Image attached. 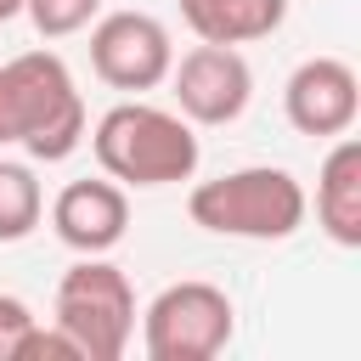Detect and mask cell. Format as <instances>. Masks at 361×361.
Listing matches in <instances>:
<instances>
[{"label":"cell","mask_w":361,"mask_h":361,"mask_svg":"<svg viewBox=\"0 0 361 361\" xmlns=\"http://www.w3.org/2000/svg\"><path fill=\"white\" fill-rule=\"evenodd\" d=\"M17 11H23V0H0V23H11Z\"/></svg>","instance_id":"obj_16"},{"label":"cell","mask_w":361,"mask_h":361,"mask_svg":"<svg viewBox=\"0 0 361 361\" xmlns=\"http://www.w3.org/2000/svg\"><path fill=\"white\" fill-rule=\"evenodd\" d=\"M237 310L214 282H169L141 316V350L152 361H209L231 344Z\"/></svg>","instance_id":"obj_5"},{"label":"cell","mask_w":361,"mask_h":361,"mask_svg":"<svg viewBox=\"0 0 361 361\" xmlns=\"http://www.w3.org/2000/svg\"><path fill=\"white\" fill-rule=\"evenodd\" d=\"M51 322L73 338L79 361H118L135 338V288L118 265L102 254H85L79 265L62 271Z\"/></svg>","instance_id":"obj_4"},{"label":"cell","mask_w":361,"mask_h":361,"mask_svg":"<svg viewBox=\"0 0 361 361\" xmlns=\"http://www.w3.org/2000/svg\"><path fill=\"white\" fill-rule=\"evenodd\" d=\"M85 135L102 175H113L118 186H175V180H192L203 158L192 124L152 102H118Z\"/></svg>","instance_id":"obj_2"},{"label":"cell","mask_w":361,"mask_h":361,"mask_svg":"<svg viewBox=\"0 0 361 361\" xmlns=\"http://www.w3.org/2000/svg\"><path fill=\"white\" fill-rule=\"evenodd\" d=\"M85 96L56 51H23L0 62V147H23L39 164H62L85 141Z\"/></svg>","instance_id":"obj_1"},{"label":"cell","mask_w":361,"mask_h":361,"mask_svg":"<svg viewBox=\"0 0 361 361\" xmlns=\"http://www.w3.org/2000/svg\"><path fill=\"white\" fill-rule=\"evenodd\" d=\"M305 186L276 169V164H248V169H226L214 180H197L186 197L192 226L214 231V237H243V243H282L305 226Z\"/></svg>","instance_id":"obj_3"},{"label":"cell","mask_w":361,"mask_h":361,"mask_svg":"<svg viewBox=\"0 0 361 361\" xmlns=\"http://www.w3.org/2000/svg\"><path fill=\"white\" fill-rule=\"evenodd\" d=\"M175 39L152 11H107L90 28V68L113 90H152L169 79Z\"/></svg>","instance_id":"obj_6"},{"label":"cell","mask_w":361,"mask_h":361,"mask_svg":"<svg viewBox=\"0 0 361 361\" xmlns=\"http://www.w3.org/2000/svg\"><path fill=\"white\" fill-rule=\"evenodd\" d=\"M130 226V197L113 175L102 180H68L51 203V231L73 248V254H107L124 243Z\"/></svg>","instance_id":"obj_9"},{"label":"cell","mask_w":361,"mask_h":361,"mask_svg":"<svg viewBox=\"0 0 361 361\" xmlns=\"http://www.w3.org/2000/svg\"><path fill=\"white\" fill-rule=\"evenodd\" d=\"M282 113H288V124L299 135H322V141L344 135L355 124V113H361V79H355V68L344 56H310V62H299L288 73V85H282Z\"/></svg>","instance_id":"obj_8"},{"label":"cell","mask_w":361,"mask_h":361,"mask_svg":"<svg viewBox=\"0 0 361 361\" xmlns=\"http://www.w3.org/2000/svg\"><path fill=\"white\" fill-rule=\"evenodd\" d=\"M45 214V197H39V180L28 164H11L0 158V243H23Z\"/></svg>","instance_id":"obj_12"},{"label":"cell","mask_w":361,"mask_h":361,"mask_svg":"<svg viewBox=\"0 0 361 361\" xmlns=\"http://www.w3.org/2000/svg\"><path fill=\"white\" fill-rule=\"evenodd\" d=\"M34 322H39V316H34L17 293H0V361L17 355V344H23V333H28Z\"/></svg>","instance_id":"obj_15"},{"label":"cell","mask_w":361,"mask_h":361,"mask_svg":"<svg viewBox=\"0 0 361 361\" xmlns=\"http://www.w3.org/2000/svg\"><path fill=\"white\" fill-rule=\"evenodd\" d=\"M23 11H28V23H34L39 39H68V34H79V28L96 23L102 0H23Z\"/></svg>","instance_id":"obj_13"},{"label":"cell","mask_w":361,"mask_h":361,"mask_svg":"<svg viewBox=\"0 0 361 361\" xmlns=\"http://www.w3.org/2000/svg\"><path fill=\"white\" fill-rule=\"evenodd\" d=\"M288 0H180V23L209 45H248L276 34Z\"/></svg>","instance_id":"obj_11"},{"label":"cell","mask_w":361,"mask_h":361,"mask_svg":"<svg viewBox=\"0 0 361 361\" xmlns=\"http://www.w3.org/2000/svg\"><path fill=\"white\" fill-rule=\"evenodd\" d=\"M169 85L186 124H237L254 96V68L237 45H192L180 62H169Z\"/></svg>","instance_id":"obj_7"},{"label":"cell","mask_w":361,"mask_h":361,"mask_svg":"<svg viewBox=\"0 0 361 361\" xmlns=\"http://www.w3.org/2000/svg\"><path fill=\"white\" fill-rule=\"evenodd\" d=\"M316 226L338 248H361V141L344 130L316 169Z\"/></svg>","instance_id":"obj_10"},{"label":"cell","mask_w":361,"mask_h":361,"mask_svg":"<svg viewBox=\"0 0 361 361\" xmlns=\"http://www.w3.org/2000/svg\"><path fill=\"white\" fill-rule=\"evenodd\" d=\"M39 355H62V361H79L73 338H68L56 322H51V327H39V322H34V327L23 333V344H17V355H11V361H39Z\"/></svg>","instance_id":"obj_14"}]
</instances>
